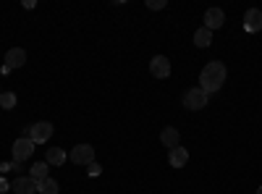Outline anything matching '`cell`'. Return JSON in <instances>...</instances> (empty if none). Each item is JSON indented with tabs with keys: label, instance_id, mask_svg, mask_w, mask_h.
I'll list each match as a JSON object with an SVG mask.
<instances>
[{
	"label": "cell",
	"instance_id": "6da1fadb",
	"mask_svg": "<svg viewBox=\"0 0 262 194\" xmlns=\"http://www.w3.org/2000/svg\"><path fill=\"white\" fill-rule=\"evenodd\" d=\"M223 81H226V66H223L221 60H210L207 66L202 69V74H200V90L205 95L217 92V90L223 87Z\"/></svg>",
	"mask_w": 262,
	"mask_h": 194
},
{
	"label": "cell",
	"instance_id": "7a4b0ae2",
	"mask_svg": "<svg viewBox=\"0 0 262 194\" xmlns=\"http://www.w3.org/2000/svg\"><path fill=\"white\" fill-rule=\"evenodd\" d=\"M24 137H29L34 144H45V142L53 137V123L37 121V123H32L29 128H24Z\"/></svg>",
	"mask_w": 262,
	"mask_h": 194
},
{
	"label": "cell",
	"instance_id": "3957f363",
	"mask_svg": "<svg viewBox=\"0 0 262 194\" xmlns=\"http://www.w3.org/2000/svg\"><path fill=\"white\" fill-rule=\"evenodd\" d=\"M11 153H13V163H27L32 158V153H34V142L29 137H21V139L13 142Z\"/></svg>",
	"mask_w": 262,
	"mask_h": 194
},
{
	"label": "cell",
	"instance_id": "277c9868",
	"mask_svg": "<svg viewBox=\"0 0 262 194\" xmlns=\"http://www.w3.org/2000/svg\"><path fill=\"white\" fill-rule=\"evenodd\" d=\"M205 105H207V95L200 87H191L184 92V107H189V111H202Z\"/></svg>",
	"mask_w": 262,
	"mask_h": 194
},
{
	"label": "cell",
	"instance_id": "5b68a950",
	"mask_svg": "<svg viewBox=\"0 0 262 194\" xmlns=\"http://www.w3.org/2000/svg\"><path fill=\"white\" fill-rule=\"evenodd\" d=\"M71 163H76V165H90V163H95V147H90V144H76V147L71 149Z\"/></svg>",
	"mask_w": 262,
	"mask_h": 194
},
{
	"label": "cell",
	"instance_id": "8992f818",
	"mask_svg": "<svg viewBox=\"0 0 262 194\" xmlns=\"http://www.w3.org/2000/svg\"><path fill=\"white\" fill-rule=\"evenodd\" d=\"M149 71H152L155 79H168L170 76V60L165 55H155L152 63H149Z\"/></svg>",
	"mask_w": 262,
	"mask_h": 194
},
{
	"label": "cell",
	"instance_id": "52a82bcc",
	"mask_svg": "<svg viewBox=\"0 0 262 194\" xmlns=\"http://www.w3.org/2000/svg\"><path fill=\"white\" fill-rule=\"evenodd\" d=\"M11 189H13L16 194H37V181H34L32 176H18V179L11 184Z\"/></svg>",
	"mask_w": 262,
	"mask_h": 194
},
{
	"label": "cell",
	"instance_id": "ba28073f",
	"mask_svg": "<svg viewBox=\"0 0 262 194\" xmlns=\"http://www.w3.org/2000/svg\"><path fill=\"white\" fill-rule=\"evenodd\" d=\"M226 24V13L221 11V8H210L207 13H205V29H221Z\"/></svg>",
	"mask_w": 262,
	"mask_h": 194
},
{
	"label": "cell",
	"instance_id": "9c48e42d",
	"mask_svg": "<svg viewBox=\"0 0 262 194\" xmlns=\"http://www.w3.org/2000/svg\"><path fill=\"white\" fill-rule=\"evenodd\" d=\"M244 29H247V32H252V34L262 29V11L249 8V11L244 13Z\"/></svg>",
	"mask_w": 262,
	"mask_h": 194
},
{
	"label": "cell",
	"instance_id": "30bf717a",
	"mask_svg": "<svg viewBox=\"0 0 262 194\" xmlns=\"http://www.w3.org/2000/svg\"><path fill=\"white\" fill-rule=\"evenodd\" d=\"M27 63V53L21 50V48H11L8 53H6V66L13 71V69H21Z\"/></svg>",
	"mask_w": 262,
	"mask_h": 194
},
{
	"label": "cell",
	"instance_id": "8fae6325",
	"mask_svg": "<svg viewBox=\"0 0 262 194\" xmlns=\"http://www.w3.org/2000/svg\"><path fill=\"white\" fill-rule=\"evenodd\" d=\"M168 163L173 165V168H184L186 163H189V153L184 147H173L170 153H168Z\"/></svg>",
	"mask_w": 262,
	"mask_h": 194
},
{
	"label": "cell",
	"instance_id": "7c38bea8",
	"mask_svg": "<svg viewBox=\"0 0 262 194\" xmlns=\"http://www.w3.org/2000/svg\"><path fill=\"white\" fill-rule=\"evenodd\" d=\"M179 139H181V134H179V128H173V126H165L163 132H160V142H163L168 149L179 147Z\"/></svg>",
	"mask_w": 262,
	"mask_h": 194
},
{
	"label": "cell",
	"instance_id": "4fadbf2b",
	"mask_svg": "<svg viewBox=\"0 0 262 194\" xmlns=\"http://www.w3.org/2000/svg\"><path fill=\"white\" fill-rule=\"evenodd\" d=\"M210 42H212V32H210V29L202 27V29L194 32V45H196V48H210Z\"/></svg>",
	"mask_w": 262,
	"mask_h": 194
},
{
	"label": "cell",
	"instance_id": "5bb4252c",
	"mask_svg": "<svg viewBox=\"0 0 262 194\" xmlns=\"http://www.w3.org/2000/svg\"><path fill=\"white\" fill-rule=\"evenodd\" d=\"M37 191H39V194H58L60 189H58V181L48 176V179H42V181H37Z\"/></svg>",
	"mask_w": 262,
	"mask_h": 194
},
{
	"label": "cell",
	"instance_id": "9a60e30c",
	"mask_svg": "<svg viewBox=\"0 0 262 194\" xmlns=\"http://www.w3.org/2000/svg\"><path fill=\"white\" fill-rule=\"evenodd\" d=\"M45 163H50V165H63V163H66V153H63L60 147H50Z\"/></svg>",
	"mask_w": 262,
	"mask_h": 194
},
{
	"label": "cell",
	"instance_id": "2e32d148",
	"mask_svg": "<svg viewBox=\"0 0 262 194\" xmlns=\"http://www.w3.org/2000/svg\"><path fill=\"white\" fill-rule=\"evenodd\" d=\"M29 176L34 181H42V179H48V163H34L32 170H29Z\"/></svg>",
	"mask_w": 262,
	"mask_h": 194
},
{
	"label": "cell",
	"instance_id": "e0dca14e",
	"mask_svg": "<svg viewBox=\"0 0 262 194\" xmlns=\"http://www.w3.org/2000/svg\"><path fill=\"white\" fill-rule=\"evenodd\" d=\"M0 107H6V111L16 107V95L13 92H3V95H0Z\"/></svg>",
	"mask_w": 262,
	"mask_h": 194
},
{
	"label": "cell",
	"instance_id": "ac0fdd59",
	"mask_svg": "<svg viewBox=\"0 0 262 194\" xmlns=\"http://www.w3.org/2000/svg\"><path fill=\"white\" fill-rule=\"evenodd\" d=\"M147 8L149 11H160V8H165V0H147Z\"/></svg>",
	"mask_w": 262,
	"mask_h": 194
},
{
	"label": "cell",
	"instance_id": "d6986e66",
	"mask_svg": "<svg viewBox=\"0 0 262 194\" xmlns=\"http://www.w3.org/2000/svg\"><path fill=\"white\" fill-rule=\"evenodd\" d=\"M86 170H90V176H100V174H102L100 163H90V165H86Z\"/></svg>",
	"mask_w": 262,
	"mask_h": 194
},
{
	"label": "cell",
	"instance_id": "ffe728a7",
	"mask_svg": "<svg viewBox=\"0 0 262 194\" xmlns=\"http://www.w3.org/2000/svg\"><path fill=\"white\" fill-rule=\"evenodd\" d=\"M8 170H13V163H0V174H8Z\"/></svg>",
	"mask_w": 262,
	"mask_h": 194
},
{
	"label": "cell",
	"instance_id": "44dd1931",
	"mask_svg": "<svg viewBox=\"0 0 262 194\" xmlns=\"http://www.w3.org/2000/svg\"><path fill=\"white\" fill-rule=\"evenodd\" d=\"M8 189H11V184H8L6 179H0V194H6Z\"/></svg>",
	"mask_w": 262,
	"mask_h": 194
},
{
	"label": "cell",
	"instance_id": "7402d4cb",
	"mask_svg": "<svg viewBox=\"0 0 262 194\" xmlns=\"http://www.w3.org/2000/svg\"><path fill=\"white\" fill-rule=\"evenodd\" d=\"M257 194H262V186H259V189H257Z\"/></svg>",
	"mask_w": 262,
	"mask_h": 194
},
{
	"label": "cell",
	"instance_id": "603a6c76",
	"mask_svg": "<svg viewBox=\"0 0 262 194\" xmlns=\"http://www.w3.org/2000/svg\"><path fill=\"white\" fill-rule=\"evenodd\" d=\"M0 95H3V92H0Z\"/></svg>",
	"mask_w": 262,
	"mask_h": 194
}]
</instances>
